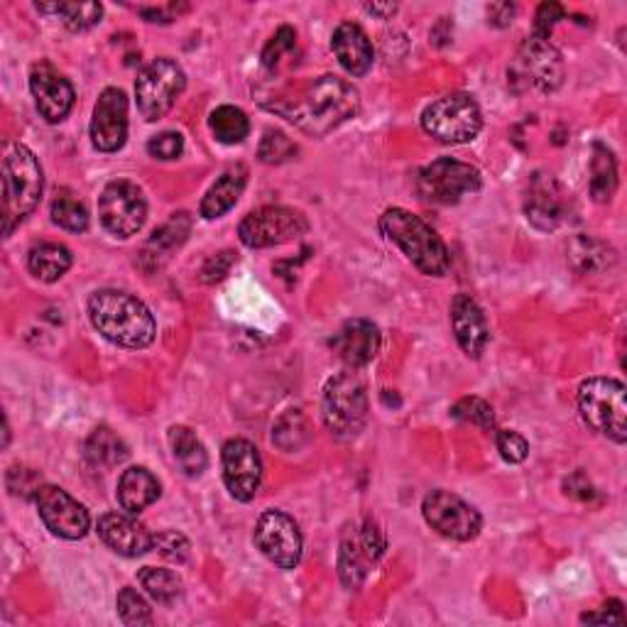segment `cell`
Wrapping results in <instances>:
<instances>
[{"label": "cell", "mask_w": 627, "mask_h": 627, "mask_svg": "<svg viewBox=\"0 0 627 627\" xmlns=\"http://www.w3.org/2000/svg\"><path fill=\"white\" fill-rule=\"evenodd\" d=\"M359 106L361 96L353 89V84L326 74L304 91L297 104L275 110L304 133L326 135L359 114Z\"/></svg>", "instance_id": "1"}, {"label": "cell", "mask_w": 627, "mask_h": 627, "mask_svg": "<svg viewBox=\"0 0 627 627\" xmlns=\"http://www.w3.org/2000/svg\"><path fill=\"white\" fill-rule=\"evenodd\" d=\"M89 319L98 334L123 349L150 346L157 331L150 310L133 294L118 290L94 292L89 300Z\"/></svg>", "instance_id": "2"}, {"label": "cell", "mask_w": 627, "mask_h": 627, "mask_svg": "<svg viewBox=\"0 0 627 627\" xmlns=\"http://www.w3.org/2000/svg\"><path fill=\"white\" fill-rule=\"evenodd\" d=\"M380 231H383V236L390 243H395L398 248L408 255V261L420 270V273L432 277L449 273L451 257L444 241H441L439 233L429 224H424L420 216L404 212V208H388V212L380 216Z\"/></svg>", "instance_id": "3"}, {"label": "cell", "mask_w": 627, "mask_h": 627, "mask_svg": "<svg viewBox=\"0 0 627 627\" xmlns=\"http://www.w3.org/2000/svg\"><path fill=\"white\" fill-rule=\"evenodd\" d=\"M42 167L25 145H10L3 157V233L10 236L42 199Z\"/></svg>", "instance_id": "4"}, {"label": "cell", "mask_w": 627, "mask_h": 627, "mask_svg": "<svg viewBox=\"0 0 627 627\" xmlns=\"http://www.w3.org/2000/svg\"><path fill=\"white\" fill-rule=\"evenodd\" d=\"M322 417L331 434L341 441H351L363 432L368 422V392L361 375L343 371L324 388Z\"/></svg>", "instance_id": "5"}, {"label": "cell", "mask_w": 627, "mask_h": 627, "mask_svg": "<svg viewBox=\"0 0 627 627\" xmlns=\"http://www.w3.org/2000/svg\"><path fill=\"white\" fill-rule=\"evenodd\" d=\"M579 412L594 432L625 444L627 441V395L620 380L591 378L579 388Z\"/></svg>", "instance_id": "6"}, {"label": "cell", "mask_w": 627, "mask_h": 627, "mask_svg": "<svg viewBox=\"0 0 627 627\" xmlns=\"http://www.w3.org/2000/svg\"><path fill=\"white\" fill-rule=\"evenodd\" d=\"M422 128L444 145L471 143L483 128V114L473 96L449 94L424 108Z\"/></svg>", "instance_id": "7"}, {"label": "cell", "mask_w": 627, "mask_h": 627, "mask_svg": "<svg viewBox=\"0 0 627 627\" xmlns=\"http://www.w3.org/2000/svg\"><path fill=\"white\" fill-rule=\"evenodd\" d=\"M481 189V172L451 157H439L417 177V192L427 204L451 206Z\"/></svg>", "instance_id": "8"}, {"label": "cell", "mask_w": 627, "mask_h": 627, "mask_svg": "<svg viewBox=\"0 0 627 627\" xmlns=\"http://www.w3.org/2000/svg\"><path fill=\"white\" fill-rule=\"evenodd\" d=\"M385 551V535L380 530L378 522L363 520L361 525L349 527L341 537V549H339V576L341 584L355 591L361 588L365 576L383 557Z\"/></svg>", "instance_id": "9"}, {"label": "cell", "mask_w": 627, "mask_h": 627, "mask_svg": "<svg viewBox=\"0 0 627 627\" xmlns=\"http://www.w3.org/2000/svg\"><path fill=\"white\" fill-rule=\"evenodd\" d=\"M184 86H187V79H184V71L177 61L167 57L150 61L138 74V81H135V98H138L143 118L150 123L165 118L172 106L177 104Z\"/></svg>", "instance_id": "10"}, {"label": "cell", "mask_w": 627, "mask_h": 627, "mask_svg": "<svg viewBox=\"0 0 627 627\" xmlns=\"http://www.w3.org/2000/svg\"><path fill=\"white\" fill-rule=\"evenodd\" d=\"M306 231H310V224L294 208L265 206L243 218L238 236L245 248H273V245L302 238Z\"/></svg>", "instance_id": "11"}, {"label": "cell", "mask_w": 627, "mask_h": 627, "mask_svg": "<svg viewBox=\"0 0 627 627\" xmlns=\"http://www.w3.org/2000/svg\"><path fill=\"white\" fill-rule=\"evenodd\" d=\"M98 216H101V224L110 236H135L147 218V204L138 184L126 179L110 182L98 199Z\"/></svg>", "instance_id": "12"}, {"label": "cell", "mask_w": 627, "mask_h": 627, "mask_svg": "<svg viewBox=\"0 0 627 627\" xmlns=\"http://www.w3.org/2000/svg\"><path fill=\"white\" fill-rule=\"evenodd\" d=\"M422 512L432 530L449 539H457V542H471V539L481 535V515L459 496L449 493V490H432L422 502Z\"/></svg>", "instance_id": "13"}, {"label": "cell", "mask_w": 627, "mask_h": 627, "mask_svg": "<svg viewBox=\"0 0 627 627\" xmlns=\"http://www.w3.org/2000/svg\"><path fill=\"white\" fill-rule=\"evenodd\" d=\"M255 545L280 569H294L302 559V532L282 510H267L255 525Z\"/></svg>", "instance_id": "14"}, {"label": "cell", "mask_w": 627, "mask_h": 627, "mask_svg": "<svg viewBox=\"0 0 627 627\" xmlns=\"http://www.w3.org/2000/svg\"><path fill=\"white\" fill-rule=\"evenodd\" d=\"M35 506L47 530L61 539L77 542V539L89 532V512L67 490L57 486H40V490L35 493Z\"/></svg>", "instance_id": "15"}, {"label": "cell", "mask_w": 627, "mask_h": 627, "mask_svg": "<svg viewBox=\"0 0 627 627\" xmlns=\"http://www.w3.org/2000/svg\"><path fill=\"white\" fill-rule=\"evenodd\" d=\"M515 81H525V86H532L539 91H555L564 79V59L559 49L542 37L530 35L525 40L518 59L512 67Z\"/></svg>", "instance_id": "16"}, {"label": "cell", "mask_w": 627, "mask_h": 627, "mask_svg": "<svg viewBox=\"0 0 627 627\" xmlns=\"http://www.w3.org/2000/svg\"><path fill=\"white\" fill-rule=\"evenodd\" d=\"M221 461H224V481L228 493L241 502H251L263 481L261 453L251 441L231 439L221 451Z\"/></svg>", "instance_id": "17"}, {"label": "cell", "mask_w": 627, "mask_h": 627, "mask_svg": "<svg viewBox=\"0 0 627 627\" xmlns=\"http://www.w3.org/2000/svg\"><path fill=\"white\" fill-rule=\"evenodd\" d=\"M525 214L527 221L537 231H557L564 221L569 216V194L561 184L545 175V172H537L530 179V187H527L525 196Z\"/></svg>", "instance_id": "18"}, {"label": "cell", "mask_w": 627, "mask_h": 627, "mask_svg": "<svg viewBox=\"0 0 627 627\" xmlns=\"http://www.w3.org/2000/svg\"><path fill=\"white\" fill-rule=\"evenodd\" d=\"M128 138V98L110 86L94 106L91 143L101 153H118Z\"/></svg>", "instance_id": "19"}, {"label": "cell", "mask_w": 627, "mask_h": 627, "mask_svg": "<svg viewBox=\"0 0 627 627\" xmlns=\"http://www.w3.org/2000/svg\"><path fill=\"white\" fill-rule=\"evenodd\" d=\"M30 91L35 96L37 110L47 123H61L74 108V89L69 79L61 77L49 61H37L32 67Z\"/></svg>", "instance_id": "20"}, {"label": "cell", "mask_w": 627, "mask_h": 627, "mask_svg": "<svg viewBox=\"0 0 627 627\" xmlns=\"http://www.w3.org/2000/svg\"><path fill=\"white\" fill-rule=\"evenodd\" d=\"M98 537L104 539L108 549H114L120 557H143L145 551L153 549L155 535L143 522H138L130 515L106 512L98 518Z\"/></svg>", "instance_id": "21"}, {"label": "cell", "mask_w": 627, "mask_h": 627, "mask_svg": "<svg viewBox=\"0 0 627 627\" xmlns=\"http://www.w3.org/2000/svg\"><path fill=\"white\" fill-rule=\"evenodd\" d=\"M380 329L368 319H351L339 329V334L331 339V349L351 371L371 363L380 351Z\"/></svg>", "instance_id": "22"}, {"label": "cell", "mask_w": 627, "mask_h": 627, "mask_svg": "<svg viewBox=\"0 0 627 627\" xmlns=\"http://www.w3.org/2000/svg\"><path fill=\"white\" fill-rule=\"evenodd\" d=\"M451 326L461 351L469 359H481L483 351L488 349L490 341V329L486 322V314L471 294H457L451 302Z\"/></svg>", "instance_id": "23"}, {"label": "cell", "mask_w": 627, "mask_h": 627, "mask_svg": "<svg viewBox=\"0 0 627 627\" xmlns=\"http://www.w3.org/2000/svg\"><path fill=\"white\" fill-rule=\"evenodd\" d=\"M189 231H192L189 214H184V212L172 214L167 224L159 226L150 236V241L145 243V248L140 253V265L147 270V273L163 267L172 257V253L182 248L184 241H187V236H189Z\"/></svg>", "instance_id": "24"}, {"label": "cell", "mask_w": 627, "mask_h": 627, "mask_svg": "<svg viewBox=\"0 0 627 627\" xmlns=\"http://www.w3.org/2000/svg\"><path fill=\"white\" fill-rule=\"evenodd\" d=\"M331 47H334V55L341 61V67L353 74V77H363V74L371 71L375 55L361 25L341 22L334 32V40H331Z\"/></svg>", "instance_id": "25"}, {"label": "cell", "mask_w": 627, "mask_h": 627, "mask_svg": "<svg viewBox=\"0 0 627 627\" xmlns=\"http://www.w3.org/2000/svg\"><path fill=\"white\" fill-rule=\"evenodd\" d=\"M245 184H248V169H245L243 165H236V167H231L228 172H224V175L216 179L214 187L208 189L206 196L202 199V206H199L202 216L206 221H214V218H221L224 214H228L231 208L238 204Z\"/></svg>", "instance_id": "26"}, {"label": "cell", "mask_w": 627, "mask_h": 627, "mask_svg": "<svg viewBox=\"0 0 627 627\" xmlns=\"http://www.w3.org/2000/svg\"><path fill=\"white\" fill-rule=\"evenodd\" d=\"M159 493H163V486H159V481L150 471L140 469V466L128 469L118 481V502L120 508L130 515H138L145 508H150L159 498Z\"/></svg>", "instance_id": "27"}, {"label": "cell", "mask_w": 627, "mask_h": 627, "mask_svg": "<svg viewBox=\"0 0 627 627\" xmlns=\"http://www.w3.org/2000/svg\"><path fill=\"white\" fill-rule=\"evenodd\" d=\"M169 449H172V457H175L177 466L184 471V476L196 478L206 471L208 466V453L206 447L199 441L189 427H172L169 429Z\"/></svg>", "instance_id": "28"}, {"label": "cell", "mask_w": 627, "mask_h": 627, "mask_svg": "<svg viewBox=\"0 0 627 627\" xmlns=\"http://www.w3.org/2000/svg\"><path fill=\"white\" fill-rule=\"evenodd\" d=\"M84 457L96 469H114V466L128 459V447L116 432H110L108 427H98L86 439Z\"/></svg>", "instance_id": "29"}, {"label": "cell", "mask_w": 627, "mask_h": 627, "mask_svg": "<svg viewBox=\"0 0 627 627\" xmlns=\"http://www.w3.org/2000/svg\"><path fill=\"white\" fill-rule=\"evenodd\" d=\"M594 202L606 204L613 199V194L618 189V165L616 157L608 150L604 143H594L591 155V182H588Z\"/></svg>", "instance_id": "30"}, {"label": "cell", "mask_w": 627, "mask_h": 627, "mask_svg": "<svg viewBox=\"0 0 627 627\" xmlns=\"http://www.w3.org/2000/svg\"><path fill=\"white\" fill-rule=\"evenodd\" d=\"M28 267L37 280L57 282L71 267V253L59 243H40L30 251Z\"/></svg>", "instance_id": "31"}, {"label": "cell", "mask_w": 627, "mask_h": 627, "mask_svg": "<svg viewBox=\"0 0 627 627\" xmlns=\"http://www.w3.org/2000/svg\"><path fill=\"white\" fill-rule=\"evenodd\" d=\"M208 128H212L214 138L224 145H238L251 133L248 116L236 106H218L212 118H208Z\"/></svg>", "instance_id": "32"}, {"label": "cell", "mask_w": 627, "mask_h": 627, "mask_svg": "<svg viewBox=\"0 0 627 627\" xmlns=\"http://www.w3.org/2000/svg\"><path fill=\"white\" fill-rule=\"evenodd\" d=\"M138 581L145 588V594L157 600L159 606H175L182 598V581L177 579V574L169 569L145 567L138 574Z\"/></svg>", "instance_id": "33"}, {"label": "cell", "mask_w": 627, "mask_h": 627, "mask_svg": "<svg viewBox=\"0 0 627 627\" xmlns=\"http://www.w3.org/2000/svg\"><path fill=\"white\" fill-rule=\"evenodd\" d=\"M37 10L55 12V16H59L61 22H65L71 32L91 30L94 25L101 22V16H104L101 3H52V6L37 3Z\"/></svg>", "instance_id": "34"}, {"label": "cell", "mask_w": 627, "mask_h": 627, "mask_svg": "<svg viewBox=\"0 0 627 627\" xmlns=\"http://www.w3.org/2000/svg\"><path fill=\"white\" fill-rule=\"evenodd\" d=\"M312 429L300 410H290L280 417L273 427V441L282 451H300L310 444Z\"/></svg>", "instance_id": "35"}, {"label": "cell", "mask_w": 627, "mask_h": 627, "mask_svg": "<svg viewBox=\"0 0 627 627\" xmlns=\"http://www.w3.org/2000/svg\"><path fill=\"white\" fill-rule=\"evenodd\" d=\"M52 221L69 233H84L89 228V212L81 202L74 199L69 194H61L52 202Z\"/></svg>", "instance_id": "36"}, {"label": "cell", "mask_w": 627, "mask_h": 627, "mask_svg": "<svg viewBox=\"0 0 627 627\" xmlns=\"http://www.w3.org/2000/svg\"><path fill=\"white\" fill-rule=\"evenodd\" d=\"M571 261H574V267L579 270L581 275H586V273H596V270L606 267L613 257L606 245H600L598 241L576 238L571 245Z\"/></svg>", "instance_id": "37"}, {"label": "cell", "mask_w": 627, "mask_h": 627, "mask_svg": "<svg viewBox=\"0 0 627 627\" xmlns=\"http://www.w3.org/2000/svg\"><path fill=\"white\" fill-rule=\"evenodd\" d=\"M294 155H297V145L282 130H267L265 138L261 140V147H257V157H261V163L265 165L290 163Z\"/></svg>", "instance_id": "38"}, {"label": "cell", "mask_w": 627, "mask_h": 627, "mask_svg": "<svg viewBox=\"0 0 627 627\" xmlns=\"http://www.w3.org/2000/svg\"><path fill=\"white\" fill-rule=\"evenodd\" d=\"M451 417L459 422H469L473 427H481L486 432L496 427V414L493 408L481 398H463L451 408Z\"/></svg>", "instance_id": "39"}, {"label": "cell", "mask_w": 627, "mask_h": 627, "mask_svg": "<svg viewBox=\"0 0 627 627\" xmlns=\"http://www.w3.org/2000/svg\"><path fill=\"white\" fill-rule=\"evenodd\" d=\"M118 616L126 625H153V608L147 606V600L135 591V588L126 586L123 591L118 594Z\"/></svg>", "instance_id": "40"}, {"label": "cell", "mask_w": 627, "mask_h": 627, "mask_svg": "<svg viewBox=\"0 0 627 627\" xmlns=\"http://www.w3.org/2000/svg\"><path fill=\"white\" fill-rule=\"evenodd\" d=\"M294 47H297V32L292 28H280L277 35L270 40L263 52V65L267 71H277L282 67V61L294 55Z\"/></svg>", "instance_id": "41"}, {"label": "cell", "mask_w": 627, "mask_h": 627, "mask_svg": "<svg viewBox=\"0 0 627 627\" xmlns=\"http://www.w3.org/2000/svg\"><path fill=\"white\" fill-rule=\"evenodd\" d=\"M496 447L500 451V457L508 463H522L527 459V453H530L527 439L518 432H512V429H500L496 434Z\"/></svg>", "instance_id": "42"}, {"label": "cell", "mask_w": 627, "mask_h": 627, "mask_svg": "<svg viewBox=\"0 0 627 627\" xmlns=\"http://www.w3.org/2000/svg\"><path fill=\"white\" fill-rule=\"evenodd\" d=\"M153 547H157L159 555H163L169 561H175V564H184L192 555V547L187 542V537L179 535V532H159V535H155Z\"/></svg>", "instance_id": "43"}, {"label": "cell", "mask_w": 627, "mask_h": 627, "mask_svg": "<svg viewBox=\"0 0 627 627\" xmlns=\"http://www.w3.org/2000/svg\"><path fill=\"white\" fill-rule=\"evenodd\" d=\"M184 150V138L179 133H159L155 138L147 143V153H150L155 159H177Z\"/></svg>", "instance_id": "44"}, {"label": "cell", "mask_w": 627, "mask_h": 627, "mask_svg": "<svg viewBox=\"0 0 627 627\" xmlns=\"http://www.w3.org/2000/svg\"><path fill=\"white\" fill-rule=\"evenodd\" d=\"M567 18V10H564V6L559 3H542L537 10V16H535V30L532 35L535 37H542V40H549L551 37V30H555V25L559 20Z\"/></svg>", "instance_id": "45"}, {"label": "cell", "mask_w": 627, "mask_h": 627, "mask_svg": "<svg viewBox=\"0 0 627 627\" xmlns=\"http://www.w3.org/2000/svg\"><path fill=\"white\" fill-rule=\"evenodd\" d=\"M28 481H40L37 478L35 471H28V469H20V466H12V469L8 471V488H10V493L12 496H22V498H35V493L40 488H35V486H28Z\"/></svg>", "instance_id": "46"}, {"label": "cell", "mask_w": 627, "mask_h": 627, "mask_svg": "<svg viewBox=\"0 0 627 627\" xmlns=\"http://www.w3.org/2000/svg\"><path fill=\"white\" fill-rule=\"evenodd\" d=\"M236 263V255H233L231 251L226 253H218L216 257H212L202 270V275H204V282H218V280H224L228 275V270L231 265Z\"/></svg>", "instance_id": "47"}, {"label": "cell", "mask_w": 627, "mask_h": 627, "mask_svg": "<svg viewBox=\"0 0 627 627\" xmlns=\"http://www.w3.org/2000/svg\"><path fill=\"white\" fill-rule=\"evenodd\" d=\"M187 10V6L179 8V6H159V8H140V16L147 20V22H172L175 20V16H179V12Z\"/></svg>", "instance_id": "48"}, {"label": "cell", "mask_w": 627, "mask_h": 627, "mask_svg": "<svg viewBox=\"0 0 627 627\" xmlns=\"http://www.w3.org/2000/svg\"><path fill=\"white\" fill-rule=\"evenodd\" d=\"M604 616H584V623H625V613H623V604L620 600H610V604L604 606Z\"/></svg>", "instance_id": "49"}, {"label": "cell", "mask_w": 627, "mask_h": 627, "mask_svg": "<svg viewBox=\"0 0 627 627\" xmlns=\"http://www.w3.org/2000/svg\"><path fill=\"white\" fill-rule=\"evenodd\" d=\"M488 18L498 28H508L515 18V6L512 3H490L488 6Z\"/></svg>", "instance_id": "50"}, {"label": "cell", "mask_w": 627, "mask_h": 627, "mask_svg": "<svg viewBox=\"0 0 627 627\" xmlns=\"http://www.w3.org/2000/svg\"><path fill=\"white\" fill-rule=\"evenodd\" d=\"M579 483L581 486H576L574 478H567V483H564V488H567V496L579 498V500H591L596 496V490H594L591 481H588V478L581 471H579Z\"/></svg>", "instance_id": "51"}, {"label": "cell", "mask_w": 627, "mask_h": 627, "mask_svg": "<svg viewBox=\"0 0 627 627\" xmlns=\"http://www.w3.org/2000/svg\"><path fill=\"white\" fill-rule=\"evenodd\" d=\"M365 10L371 12V16H378V18H392L398 12V6L395 3H373V6H365Z\"/></svg>", "instance_id": "52"}]
</instances>
